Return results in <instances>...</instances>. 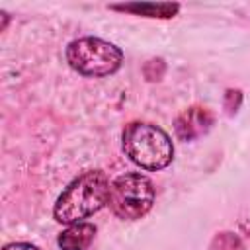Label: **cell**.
<instances>
[{"instance_id": "cell-3", "label": "cell", "mask_w": 250, "mask_h": 250, "mask_svg": "<svg viewBox=\"0 0 250 250\" xmlns=\"http://www.w3.org/2000/svg\"><path fill=\"white\" fill-rule=\"evenodd\" d=\"M154 197L156 189L148 176L127 172L111 182L107 203L115 217L123 221H137L152 209Z\"/></svg>"}, {"instance_id": "cell-8", "label": "cell", "mask_w": 250, "mask_h": 250, "mask_svg": "<svg viewBox=\"0 0 250 250\" xmlns=\"http://www.w3.org/2000/svg\"><path fill=\"white\" fill-rule=\"evenodd\" d=\"M209 250H244V244L234 232H219L211 240Z\"/></svg>"}, {"instance_id": "cell-10", "label": "cell", "mask_w": 250, "mask_h": 250, "mask_svg": "<svg viewBox=\"0 0 250 250\" xmlns=\"http://www.w3.org/2000/svg\"><path fill=\"white\" fill-rule=\"evenodd\" d=\"M2 250H39V248L35 244H29V242H10Z\"/></svg>"}, {"instance_id": "cell-9", "label": "cell", "mask_w": 250, "mask_h": 250, "mask_svg": "<svg viewBox=\"0 0 250 250\" xmlns=\"http://www.w3.org/2000/svg\"><path fill=\"white\" fill-rule=\"evenodd\" d=\"M240 100H242V94L238 90H227L225 94V107L229 113H234L240 105Z\"/></svg>"}, {"instance_id": "cell-5", "label": "cell", "mask_w": 250, "mask_h": 250, "mask_svg": "<svg viewBox=\"0 0 250 250\" xmlns=\"http://www.w3.org/2000/svg\"><path fill=\"white\" fill-rule=\"evenodd\" d=\"M215 123V115L201 105H191L188 109H184L174 123V131L176 137L182 141H193L201 135H205Z\"/></svg>"}, {"instance_id": "cell-4", "label": "cell", "mask_w": 250, "mask_h": 250, "mask_svg": "<svg viewBox=\"0 0 250 250\" xmlns=\"http://www.w3.org/2000/svg\"><path fill=\"white\" fill-rule=\"evenodd\" d=\"M66 62L82 76H109L119 70L123 53L113 43L88 35L68 43Z\"/></svg>"}, {"instance_id": "cell-7", "label": "cell", "mask_w": 250, "mask_h": 250, "mask_svg": "<svg viewBox=\"0 0 250 250\" xmlns=\"http://www.w3.org/2000/svg\"><path fill=\"white\" fill-rule=\"evenodd\" d=\"M113 10H119V12H131V14H137V16H146V18H174L180 10L178 4H172V2H160V4H154V2H135V4H115L111 6Z\"/></svg>"}, {"instance_id": "cell-6", "label": "cell", "mask_w": 250, "mask_h": 250, "mask_svg": "<svg viewBox=\"0 0 250 250\" xmlns=\"http://www.w3.org/2000/svg\"><path fill=\"white\" fill-rule=\"evenodd\" d=\"M96 236V227L92 223H74L68 229H64L57 244L61 250H86Z\"/></svg>"}, {"instance_id": "cell-2", "label": "cell", "mask_w": 250, "mask_h": 250, "mask_svg": "<svg viewBox=\"0 0 250 250\" xmlns=\"http://www.w3.org/2000/svg\"><path fill=\"white\" fill-rule=\"evenodd\" d=\"M123 152L145 170H162L174 158V143L170 135L154 123L131 121L121 135Z\"/></svg>"}, {"instance_id": "cell-1", "label": "cell", "mask_w": 250, "mask_h": 250, "mask_svg": "<svg viewBox=\"0 0 250 250\" xmlns=\"http://www.w3.org/2000/svg\"><path fill=\"white\" fill-rule=\"evenodd\" d=\"M109 180L102 170H90L74 178L59 195L53 217L62 225H74L98 213L109 199Z\"/></svg>"}]
</instances>
